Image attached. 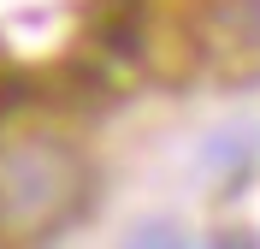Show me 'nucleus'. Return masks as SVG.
I'll return each instance as SVG.
<instances>
[{
    "instance_id": "f257e3e1",
    "label": "nucleus",
    "mask_w": 260,
    "mask_h": 249,
    "mask_svg": "<svg viewBox=\"0 0 260 249\" xmlns=\"http://www.w3.org/2000/svg\"><path fill=\"white\" fill-rule=\"evenodd\" d=\"M89 166L53 131L0 136V243H42L83 208Z\"/></svg>"
},
{
    "instance_id": "f03ea898",
    "label": "nucleus",
    "mask_w": 260,
    "mask_h": 249,
    "mask_svg": "<svg viewBox=\"0 0 260 249\" xmlns=\"http://www.w3.org/2000/svg\"><path fill=\"white\" fill-rule=\"evenodd\" d=\"M124 249H189L183 243L178 226H166V219H148V226H136V232L124 237Z\"/></svg>"
},
{
    "instance_id": "7ed1b4c3",
    "label": "nucleus",
    "mask_w": 260,
    "mask_h": 249,
    "mask_svg": "<svg viewBox=\"0 0 260 249\" xmlns=\"http://www.w3.org/2000/svg\"><path fill=\"white\" fill-rule=\"evenodd\" d=\"M207 249H260V243H254L248 232H225V237H213Z\"/></svg>"
}]
</instances>
